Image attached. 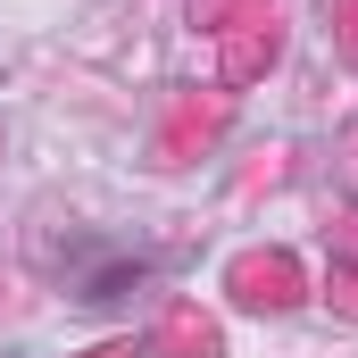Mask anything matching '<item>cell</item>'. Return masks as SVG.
Instances as JSON below:
<instances>
[{
  "label": "cell",
  "mask_w": 358,
  "mask_h": 358,
  "mask_svg": "<svg viewBox=\"0 0 358 358\" xmlns=\"http://www.w3.org/2000/svg\"><path fill=\"white\" fill-rule=\"evenodd\" d=\"M150 275V259H134V250H117V242H67V292L84 300V308H117L134 283Z\"/></svg>",
  "instance_id": "1"
}]
</instances>
